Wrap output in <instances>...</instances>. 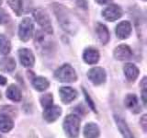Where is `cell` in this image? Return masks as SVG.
Segmentation results:
<instances>
[{
    "label": "cell",
    "mask_w": 147,
    "mask_h": 138,
    "mask_svg": "<svg viewBox=\"0 0 147 138\" xmlns=\"http://www.w3.org/2000/svg\"><path fill=\"white\" fill-rule=\"evenodd\" d=\"M53 11L56 15L58 22L62 26L63 29L69 32V33L74 34L77 29L76 22L75 21V18L68 10L66 7H64L63 5L60 4H53Z\"/></svg>",
    "instance_id": "1"
},
{
    "label": "cell",
    "mask_w": 147,
    "mask_h": 138,
    "mask_svg": "<svg viewBox=\"0 0 147 138\" xmlns=\"http://www.w3.org/2000/svg\"><path fill=\"white\" fill-rule=\"evenodd\" d=\"M80 119L76 115H67L63 122V129L69 138H76L79 133Z\"/></svg>",
    "instance_id": "2"
},
{
    "label": "cell",
    "mask_w": 147,
    "mask_h": 138,
    "mask_svg": "<svg viewBox=\"0 0 147 138\" xmlns=\"http://www.w3.org/2000/svg\"><path fill=\"white\" fill-rule=\"evenodd\" d=\"M55 77L61 82H75L77 79L76 73L70 64H63L59 67L54 74Z\"/></svg>",
    "instance_id": "3"
},
{
    "label": "cell",
    "mask_w": 147,
    "mask_h": 138,
    "mask_svg": "<svg viewBox=\"0 0 147 138\" xmlns=\"http://www.w3.org/2000/svg\"><path fill=\"white\" fill-rule=\"evenodd\" d=\"M33 17L35 20L39 23V25L42 28L43 30L47 32L48 34L53 33V26L52 22H51L50 17L45 10L41 8H37L33 11Z\"/></svg>",
    "instance_id": "4"
},
{
    "label": "cell",
    "mask_w": 147,
    "mask_h": 138,
    "mask_svg": "<svg viewBox=\"0 0 147 138\" xmlns=\"http://www.w3.org/2000/svg\"><path fill=\"white\" fill-rule=\"evenodd\" d=\"M33 30H34V25L32 20L30 18H25L20 22V28H18V36H20V39L22 41L26 43V41H28L31 38L32 33H33Z\"/></svg>",
    "instance_id": "5"
},
{
    "label": "cell",
    "mask_w": 147,
    "mask_h": 138,
    "mask_svg": "<svg viewBox=\"0 0 147 138\" xmlns=\"http://www.w3.org/2000/svg\"><path fill=\"white\" fill-rule=\"evenodd\" d=\"M88 79L93 83L94 85H101L106 81V72L101 67H94L90 69L87 73Z\"/></svg>",
    "instance_id": "6"
},
{
    "label": "cell",
    "mask_w": 147,
    "mask_h": 138,
    "mask_svg": "<svg viewBox=\"0 0 147 138\" xmlns=\"http://www.w3.org/2000/svg\"><path fill=\"white\" fill-rule=\"evenodd\" d=\"M102 16L106 20L115 21L122 16V9L117 5H110L103 10Z\"/></svg>",
    "instance_id": "7"
},
{
    "label": "cell",
    "mask_w": 147,
    "mask_h": 138,
    "mask_svg": "<svg viewBox=\"0 0 147 138\" xmlns=\"http://www.w3.org/2000/svg\"><path fill=\"white\" fill-rule=\"evenodd\" d=\"M18 57L22 66L26 67H31L33 66L35 63V57L33 53L30 50L27 48H23L18 51Z\"/></svg>",
    "instance_id": "8"
},
{
    "label": "cell",
    "mask_w": 147,
    "mask_h": 138,
    "mask_svg": "<svg viewBox=\"0 0 147 138\" xmlns=\"http://www.w3.org/2000/svg\"><path fill=\"white\" fill-rule=\"evenodd\" d=\"M60 97L63 103L68 104L72 102L77 97V92L76 89H74L73 87H63L59 89Z\"/></svg>",
    "instance_id": "9"
},
{
    "label": "cell",
    "mask_w": 147,
    "mask_h": 138,
    "mask_svg": "<svg viewBox=\"0 0 147 138\" xmlns=\"http://www.w3.org/2000/svg\"><path fill=\"white\" fill-rule=\"evenodd\" d=\"M62 109L59 106H51L49 108L44 109L43 118L49 122H53L61 116Z\"/></svg>",
    "instance_id": "10"
},
{
    "label": "cell",
    "mask_w": 147,
    "mask_h": 138,
    "mask_svg": "<svg viewBox=\"0 0 147 138\" xmlns=\"http://www.w3.org/2000/svg\"><path fill=\"white\" fill-rule=\"evenodd\" d=\"M131 56H132L131 49L126 44L119 45L118 47L114 50V57L118 60H121V61L128 60Z\"/></svg>",
    "instance_id": "11"
},
{
    "label": "cell",
    "mask_w": 147,
    "mask_h": 138,
    "mask_svg": "<svg viewBox=\"0 0 147 138\" xmlns=\"http://www.w3.org/2000/svg\"><path fill=\"white\" fill-rule=\"evenodd\" d=\"M131 33V25L129 21H121L116 27V35L119 39H127Z\"/></svg>",
    "instance_id": "12"
},
{
    "label": "cell",
    "mask_w": 147,
    "mask_h": 138,
    "mask_svg": "<svg viewBox=\"0 0 147 138\" xmlns=\"http://www.w3.org/2000/svg\"><path fill=\"white\" fill-rule=\"evenodd\" d=\"M96 33L98 35V38L102 44H106L109 41V32L108 28L101 23H96Z\"/></svg>",
    "instance_id": "13"
},
{
    "label": "cell",
    "mask_w": 147,
    "mask_h": 138,
    "mask_svg": "<svg viewBox=\"0 0 147 138\" xmlns=\"http://www.w3.org/2000/svg\"><path fill=\"white\" fill-rule=\"evenodd\" d=\"M114 118H115V121H116L119 130L121 133V135H123L124 138H134V136H133V135L130 130V128L128 127L126 122L124 121L122 118L117 116V115H115Z\"/></svg>",
    "instance_id": "14"
},
{
    "label": "cell",
    "mask_w": 147,
    "mask_h": 138,
    "mask_svg": "<svg viewBox=\"0 0 147 138\" xmlns=\"http://www.w3.org/2000/svg\"><path fill=\"white\" fill-rule=\"evenodd\" d=\"M83 58H84L85 62L88 64H94L98 62L99 60V53L98 50L93 48L86 49L84 54H83Z\"/></svg>",
    "instance_id": "15"
},
{
    "label": "cell",
    "mask_w": 147,
    "mask_h": 138,
    "mask_svg": "<svg viewBox=\"0 0 147 138\" xmlns=\"http://www.w3.org/2000/svg\"><path fill=\"white\" fill-rule=\"evenodd\" d=\"M123 71L129 81H135L139 76V69L133 64H126L123 67Z\"/></svg>",
    "instance_id": "16"
},
{
    "label": "cell",
    "mask_w": 147,
    "mask_h": 138,
    "mask_svg": "<svg viewBox=\"0 0 147 138\" xmlns=\"http://www.w3.org/2000/svg\"><path fill=\"white\" fill-rule=\"evenodd\" d=\"M99 128L96 124L89 122L84 128V136L86 138H98L99 136Z\"/></svg>",
    "instance_id": "17"
},
{
    "label": "cell",
    "mask_w": 147,
    "mask_h": 138,
    "mask_svg": "<svg viewBox=\"0 0 147 138\" xmlns=\"http://www.w3.org/2000/svg\"><path fill=\"white\" fill-rule=\"evenodd\" d=\"M16 68V61L12 57H4L0 60V70L6 73L12 72Z\"/></svg>",
    "instance_id": "18"
},
{
    "label": "cell",
    "mask_w": 147,
    "mask_h": 138,
    "mask_svg": "<svg viewBox=\"0 0 147 138\" xmlns=\"http://www.w3.org/2000/svg\"><path fill=\"white\" fill-rule=\"evenodd\" d=\"M7 99H9L12 101H16V102H18V101L21 100V92L20 90V89L15 86V85H11L7 87Z\"/></svg>",
    "instance_id": "19"
},
{
    "label": "cell",
    "mask_w": 147,
    "mask_h": 138,
    "mask_svg": "<svg viewBox=\"0 0 147 138\" xmlns=\"http://www.w3.org/2000/svg\"><path fill=\"white\" fill-rule=\"evenodd\" d=\"M14 122L12 119L5 114H0V131L7 133L13 128Z\"/></svg>",
    "instance_id": "20"
},
{
    "label": "cell",
    "mask_w": 147,
    "mask_h": 138,
    "mask_svg": "<svg viewBox=\"0 0 147 138\" xmlns=\"http://www.w3.org/2000/svg\"><path fill=\"white\" fill-rule=\"evenodd\" d=\"M32 85L35 87L37 90L39 91H44L46 90L49 87L50 83L49 81L46 79L45 77L42 76H38V77H35L33 81H32Z\"/></svg>",
    "instance_id": "21"
},
{
    "label": "cell",
    "mask_w": 147,
    "mask_h": 138,
    "mask_svg": "<svg viewBox=\"0 0 147 138\" xmlns=\"http://www.w3.org/2000/svg\"><path fill=\"white\" fill-rule=\"evenodd\" d=\"M11 50V44L6 36L0 34V53L7 54Z\"/></svg>",
    "instance_id": "22"
},
{
    "label": "cell",
    "mask_w": 147,
    "mask_h": 138,
    "mask_svg": "<svg viewBox=\"0 0 147 138\" xmlns=\"http://www.w3.org/2000/svg\"><path fill=\"white\" fill-rule=\"evenodd\" d=\"M125 105L129 109L133 110H134V109H139V105H138V99H137L136 95H134V94L127 95V97L125 98Z\"/></svg>",
    "instance_id": "23"
},
{
    "label": "cell",
    "mask_w": 147,
    "mask_h": 138,
    "mask_svg": "<svg viewBox=\"0 0 147 138\" xmlns=\"http://www.w3.org/2000/svg\"><path fill=\"white\" fill-rule=\"evenodd\" d=\"M9 7L12 8V10L15 12L18 16H20L23 11L22 0H7Z\"/></svg>",
    "instance_id": "24"
},
{
    "label": "cell",
    "mask_w": 147,
    "mask_h": 138,
    "mask_svg": "<svg viewBox=\"0 0 147 138\" xmlns=\"http://www.w3.org/2000/svg\"><path fill=\"white\" fill-rule=\"evenodd\" d=\"M53 95L51 93H47V94H44L43 96H41L40 98V103L42 105V107L44 109L46 108H49L51 106H53Z\"/></svg>",
    "instance_id": "25"
},
{
    "label": "cell",
    "mask_w": 147,
    "mask_h": 138,
    "mask_svg": "<svg viewBox=\"0 0 147 138\" xmlns=\"http://www.w3.org/2000/svg\"><path fill=\"white\" fill-rule=\"evenodd\" d=\"M10 20V16L3 8H0V25L6 24Z\"/></svg>",
    "instance_id": "26"
},
{
    "label": "cell",
    "mask_w": 147,
    "mask_h": 138,
    "mask_svg": "<svg viewBox=\"0 0 147 138\" xmlns=\"http://www.w3.org/2000/svg\"><path fill=\"white\" fill-rule=\"evenodd\" d=\"M76 5L82 9H87V1L86 0H76Z\"/></svg>",
    "instance_id": "27"
},
{
    "label": "cell",
    "mask_w": 147,
    "mask_h": 138,
    "mask_svg": "<svg viewBox=\"0 0 147 138\" xmlns=\"http://www.w3.org/2000/svg\"><path fill=\"white\" fill-rule=\"evenodd\" d=\"M146 115H144L142 116V118L141 119V124H142V129H144V131L146 132Z\"/></svg>",
    "instance_id": "28"
},
{
    "label": "cell",
    "mask_w": 147,
    "mask_h": 138,
    "mask_svg": "<svg viewBox=\"0 0 147 138\" xmlns=\"http://www.w3.org/2000/svg\"><path fill=\"white\" fill-rule=\"evenodd\" d=\"M84 92H85V96H86V100H87V102H88V101H89L90 107L92 108V110H95V106H94L93 102H92V100L90 99V97H89L88 95H87V93H86V92L85 90H84Z\"/></svg>",
    "instance_id": "29"
},
{
    "label": "cell",
    "mask_w": 147,
    "mask_h": 138,
    "mask_svg": "<svg viewBox=\"0 0 147 138\" xmlns=\"http://www.w3.org/2000/svg\"><path fill=\"white\" fill-rule=\"evenodd\" d=\"M96 2H98L99 5H105V4H108L109 3L111 0H96Z\"/></svg>",
    "instance_id": "30"
},
{
    "label": "cell",
    "mask_w": 147,
    "mask_h": 138,
    "mask_svg": "<svg viewBox=\"0 0 147 138\" xmlns=\"http://www.w3.org/2000/svg\"><path fill=\"white\" fill-rule=\"evenodd\" d=\"M7 84V79L6 77L0 76V85H6Z\"/></svg>",
    "instance_id": "31"
},
{
    "label": "cell",
    "mask_w": 147,
    "mask_h": 138,
    "mask_svg": "<svg viewBox=\"0 0 147 138\" xmlns=\"http://www.w3.org/2000/svg\"><path fill=\"white\" fill-rule=\"evenodd\" d=\"M1 4H2V0H0V6H1Z\"/></svg>",
    "instance_id": "32"
},
{
    "label": "cell",
    "mask_w": 147,
    "mask_h": 138,
    "mask_svg": "<svg viewBox=\"0 0 147 138\" xmlns=\"http://www.w3.org/2000/svg\"><path fill=\"white\" fill-rule=\"evenodd\" d=\"M144 1H145V0H144Z\"/></svg>",
    "instance_id": "33"
}]
</instances>
